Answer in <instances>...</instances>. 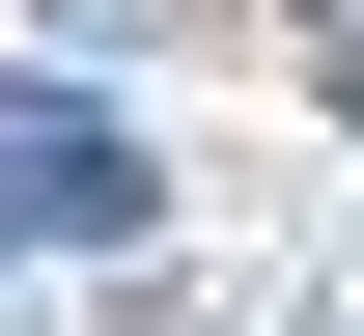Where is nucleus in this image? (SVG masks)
I'll use <instances>...</instances> for the list:
<instances>
[{
	"label": "nucleus",
	"mask_w": 364,
	"mask_h": 336,
	"mask_svg": "<svg viewBox=\"0 0 364 336\" xmlns=\"http://www.w3.org/2000/svg\"><path fill=\"white\" fill-rule=\"evenodd\" d=\"M140 224V141L112 112H0V252H112Z\"/></svg>",
	"instance_id": "obj_1"
}]
</instances>
